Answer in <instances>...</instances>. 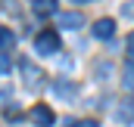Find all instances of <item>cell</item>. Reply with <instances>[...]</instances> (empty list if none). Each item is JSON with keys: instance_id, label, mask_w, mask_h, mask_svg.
Listing matches in <instances>:
<instances>
[{"instance_id": "8", "label": "cell", "mask_w": 134, "mask_h": 127, "mask_svg": "<svg viewBox=\"0 0 134 127\" xmlns=\"http://www.w3.org/2000/svg\"><path fill=\"white\" fill-rule=\"evenodd\" d=\"M53 93L59 96V99H66V102H72L75 99V84L72 81H56L53 84Z\"/></svg>"}, {"instance_id": "12", "label": "cell", "mask_w": 134, "mask_h": 127, "mask_svg": "<svg viewBox=\"0 0 134 127\" xmlns=\"http://www.w3.org/2000/svg\"><path fill=\"white\" fill-rule=\"evenodd\" d=\"M75 127H100V121H94V118H87V121H78Z\"/></svg>"}, {"instance_id": "5", "label": "cell", "mask_w": 134, "mask_h": 127, "mask_svg": "<svg viewBox=\"0 0 134 127\" xmlns=\"http://www.w3.org/2000/svg\"><path fill=\"white\" fill-rule=\"evenodd\" d=\"M115 118H119L122 124H131V121H134V93L128 96L125 102H119V105H115Z\"/></svg>"}, {"instance_id": "14", "label": "cell", "mask_w": 134, "mask_h": 127, "mask_svg": "<svg viewBox=\"0 0 134 127\" xmlns=\"http://www.w3.org/2000/svg\"><path fill=\"white\" fill-rule=\"evenodd\" d=\"M72 3H94V0H72Z\"/></svg>"}, {"instance_id": "4", "label": "cell", "mask_w": 134, "mask_h": 127, "mask_svg": "<svg viewBox=\"0 0 134 127\" xmlns=\"http://www.w3.org/2000/svg\"><path fill=\"white\" fill-rule=\"evenodd\" d=\"M94 37L97 40H112L115 37V22L112 19H97L94 22Z\"/></svg>"}, {"instance_id": "7", "label": "cell", "mask_w": 134, "mask_h": 127, "mask_svg": "<svg viewBox=\"0 0 134 127\" xmlns=\"http://www.w3.org/2000/svg\"><path fill=\"white\" fill-rule=\"evenodd\" d=\"M34 16L37 19H47V16H56V0H34Z\"/></svg>"}, {"instance_id": "3", "label": "cell", "mask_w": 134, "mask_h": 127, "mask_svg": "<svg viewBox=\"0 0 134 127\" xmlns=\"http://www.w3.org/2000/svg\"><path fill=\"white\" fill-rule=\"evenodd\" d=\"M28 115H31V124H34V127H50L53 121H56V115H53L50 105H34Z\"/></svg>"}, {"instance_id": "6", "label": "cell", "mask_w": 134, "mask_h": 127, "mask_svg": "<svg viewBox=\"0 0 134 127\" xmlns=\"http://www.w3.org/2000/svg\"><path fill=\"white\" fill-rule=\"evenodd\" d=\"M41 68L37 65H31V62H22V81H25V87H37L41 84Z\"/></svg>"}, {"instance_id": "10", "label": "cell", "mask_w": 134, "mask_h": 127, "mask_svg": "<svg viewBox=\"0 0 134 127\" xmlns=\"http://www.w3.org/2000/svg\"><path fill=\"white\" fill-rule=\"evenodd\" d=\"M0 37H3V53H9V47L16 43V34L9 31V28H3V31H0Z\"/></svg>"}, {"instance_id": "2", "label": "cell", "mask_w": 134, "mask_h": 127, "mask_svg": "<svg viewBox=\"0 0 134 127\" xmlns=\"http://www.w3.org/2000/svg\"><path fill=\"white\" fill-rule=\"evenodd\" d=\"M56 25H59L63 31H75V28H81V25H84V16H81L78 9H69V12H56Z\"/></svg>"}, {"instance_id": "13", "label": "cell", "mask_w": 134, "mask_h": 127, "mask_svg": "<svg viewBox=\"0 0 134 127\" xmlns=\"http://www.w3.org/2000/svg\"><path fill=\"white\" fill-rule=\"evenodd\" d=\"M128 53H131V56H134V31L128 34Z\"/></svg>"}, {"instance_id": "11", "label": "cell", "mask_w": 134, "mask_h": 127, "mask_svg": "<svg viewBox=\"0 0 134 127\" xmlns=\"http://www.w3.org/2000/svg\"><path fill=\"white\" fill-rule=\"evenodd\" d=\"M0 71L9 74V53H3V59H0Z\"/></svg>"}, {"instance_id": "1", "label": "cell", "mask_w": 134, "mask_h": 127, "mask_svg": "<svg viewBox=\"0 0 134 127\" xmlns=\"http://www.w3.org/2000/svg\"><path fill=\"white\" fill-rule=\"evenodd\" d=\"M56 50H59L56 31H41L37 37H34V53H37V56H53Z\"/></svg>"}, {"instance_id": "9", "label": "cell", "mask_w": 134, "mask_h": 127, "mask_svg": "<svg viewBox=\"0 0 134 127\" xmlns=\"http://www.w3.org/2000/svg\"><path fill=\"white\" fill-rule=\"evenodd\" d=\"M122 90H125L128 96L134 93V59L125 65V71H122Z\"/></svg>"}]
</instances>
